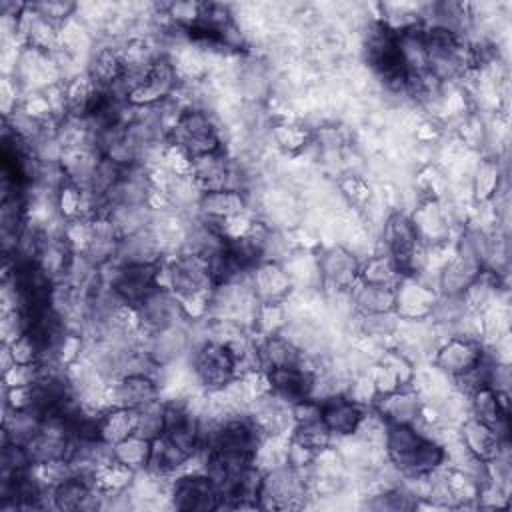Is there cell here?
<instances>
[{
    "label": "cell",
    "mask_w": 512,
    "mask_h": 512,
    "mask_svg": "<svg viewBox=\"0 0 512 512\" xmlns=\"http://www.w3.org/2000/svg\"><path fill=\"white\" fill-rule=\"evenodd\" d=\"M160 400V382L152 374H122L108 386V404L140 410Z\"/></svg>",
    "instance_id": "cell-8"
},
{
    "label": "cell",
    "mask_w": 512,
    "mask_h": 512,
    "mask_svg": "<svg viewBox=\"0 0 512 512\" xmlns=\"http://www.w3.org/2000/svg\"><path fill=\"white\" fill-rule=\"evenodd\" d=\"M250 288L258 302L280 304L290 290V276L278 262H260L248 272Z\"/></svg>",
    "instance_id": "cell-18"
},
{
    "label": "cell",
    "mask_w": 512,
    "mask_h": 512,
    "mask_svg": "<svg viewBox=\"0 0 512 512\" xmlns=\"http://www.w3.org/2000/svg\"><path fill=\"white\" fill-rule=\"evenodd\" d=\"M190 460L192 456L180 450L166 434H160L150 442V458L146 464V472L152 478H170L176 472H180Z\"/></svg>",
    "instance_id": "cell-20"
},
{
    "label": "cell",
    "mask_w": 512,
    "mask_h": 512,
    "mask_svg": "<svg viewBox=\"0 0 512 512\" xmlns=\"http://www.w3.org/2000/svg\"><path fill=\"white\" fill-rule=\"evenodd\" d=\"M266 376H268L270 392H274L288 404H294L298 400L312 396L316 372L312 368H306L304 362L296 366L266 370Z\"/></svg>",
    "instance_id": "cell-12"
},
{
    "label": "cell",
    "mask_w": 512,
    "mask_h": 512,
    "mask_svg": "<svg viewBox=\"0 0 512 512\" xmlns=\"http://www.w3.org/2000/svg\"><path fill=\"white\" fill-rule=\"evenodd\" d=\"M374 408L376 414L386 422V424H412L422 416V402L416 394V390L408 386H400L388 394L376 396L374 398Z\"/></svg>",
    "instance_id": "cell-13"
},
{
    "label": "cell",
    "mask_w": 512,
    "mask_h": 512,
    "mask_svg": "<svg viewBox=\"0 0 512 512\" xmlns=\"http://www.w3.org/2000/svg\"><path fill=\"white\" fill-rule=\"evenodd\" d=\"M8 348V354L12 358V364H38L42 362V350L40 344L26 332L20 338L12 340L10 344H4Z\"/></svg>",
    "instance_id": "cell-33"
},
{
    "label": "cell",
    "mask_w": 512,
    "mask_h": 512,
    "mask_svg": "<svg viewBox=\"0 0 512 512\" xmlns=\"http://www.w3.org/2000/svg\"><path fill=\"white\" fill-rule=\"evenodd\" d=\"M104 216L114 224L120 238L152 226V206H110Z\"/></svg>",
    "instance_id": "cell-26"
},
{
    "label": "cell",
    "mask_w": 512,
    "mask_h": 512,
    "mask_svg": "<svg viewBox=\"0 0 512 512\" xmlns=\"http://www.w3.org/2000/svg\"><path fill=\"white\" fill-rule=\"evenodd\" d=\"M360 330L370 338H386L398 330L400 316L394 312H378V314H360Z\"/></svg>",
    "instance_id": "cell-32"
},
{
    "label": "cell",
    "mask_w": 512,
    "mask_h": 512,
    "mask_svg": "<svg viewBox=\"0 0 512 512\" xmlns=\"http://www.w3.org/2000/svg\"><path fill=\"white\" fill-rule=\"evenodd\" d=\"M318 270L326 284L336 290H350L352 284L358 280L360 264L352 252L340 246H332L322 252L318 258Z\"/></svg>",
    "instance_id": "cell-17"
},
{
    "label": "cell",
    "mask_w": 512,
    "mask_h": 512,
    "mask_svg": "<svg viewBox=\"0 0 512 512\" xmlns=\"http://www.w3.org/2000/svg\"><path fill=\"white\" fill-rule=\"evenodd\" d=\"M350 294L358 314H378V312L396 310V286L370 284V282L356 280L350 288Z\"/></svg>",
    "instance_id": "cell-23"
},
{
    "label": "cell",
    "mask_w": 512,
    "mask_h": 512,
    "mask_svg": "<svg viewBox=\"0 0 512 512\" xmlns=\"http://www.w3.org/2000/svg\"><path fill=\"white\" fill-rule=\"evenodd\" d=\"M460 436H462V446L466 448V452L482 462H488L490 458L496 456V452L502 446H506V440H502L492 426L476 420L474 416H470L462 424Z\"/></svg>",
    "instance_id": "cell-22"
},
{
    "label": "cell",
    "mask_w": 512,
    "mask_h": 512,
    "mask_svg": "<svg viewBox=\"0 0 512 512\" xmlns=\"http://www.w3.org/2000/svg\"><path fill=\"white\" fill-rule=\"evenodd\" d=\"M178 86V68L172 64L170 58L160 56L146 78L130 92L128 104L132 108H146L154 106L166 98H170L176 92Z\"/></svg>",
    "instance_id": "cell-7"
},
{
    "label": "cell",
    "mask_w": 512,
    "mask_h": 512,
    "mask_svg": "<svg viewBox=\"0 0 512 512\" xmlns=\"http://www.w3.org/2000/svg\"><path fill=\"white\" fill-rule=\"evenodd\" d=\"M290 438L300 446H304L306 450H310L312 454H320L326 448H330L334 436L330 434V430L322 420H314L308 424H294Z\"/></svg>",
    "instance_id": "cell-29"
},
{
    "label": "cell",
    "mask_w": 512,
    "mask_h": 512,
    "mask_svg": "<svg viewBox=\"0 0 512 512\" xmlns=\"http://www.w3.org/2000/svg\"><path fill=\"white\" fill-rule=\"evenodd\" d=\"M150 442L152 440H148V438L130 434L128 438H124L112 446V458L134 472H142V470H146V464L150 458Z\"/></svg>",
    "instance_id": "cell-27"
},
{
    "label": "cell",
    "mask_w": 512,
    "mask_h": 512,
    "mask_svg": "<svg viewBox=\"0 0 512 512\" xmlns=\"http://www.w3.org/2000/svg\"><path fill=\"white\" fill-rule=\"evenodd\" d=\"M322 422L334 438H346L358 432L364 420V408L346 394H332L320 400Z\"/></svg>",
    "instance_id": "cell-11"
},
{
    "label": "cell",
    "mask_w": 512,
    "mask_h": 512,
    "mask_svg": "<svg viewBox=\"0 0 512 512\" xmlns=\"http://www.w3.org/2000/svg\"><path fill=\"white\" fill-rule=\"evenodd\" d=\"M102 280L110 284L128 308H136L154 288H158V264H116L100 268Z\"/></svg>",
    "instance_id": "cell-4"
},
{
    "label": "cell",
    "mask_w": 512,
    "mask_h": 512,
    "mask_svg": "<svg viewBox=\"0 0 512 512\" xmlns=\"http://www.w3.org/2000/svg\"><path fill=\"white\" fill-rule=\"evenodd\" d=\"M444 460H446V448L436 440L424 436L420 444L396 466V470L402 476L416 480L438 470L444 464Z\"/></svg>",
    "instance_id": "cell-21"
},
{
    "label": "cell",
    "mask_w": 512,
    "mask_h": 512,
    "mask_svg": "<svg viewBox=\"0 0 512 512\" xmlns=\"http://www.w3.org/2000/svg\"><path fill=\"white\" fill-rule=\"evenodd\" d=\"M42 18H46L48 22H52L54 26L64 24L74 12H76V4L74 2H62V0H52V2H34L32 4Z\"/></svg>",
    "instance_id": "cell-37"
},
{
    "label": "cell",
    "mask_w": 512,
    "mask_h": 512,
    "mask_svg": "<svg viewBox=\"0 0 512 512\" xmlns=\"http://www.w3.org/2000/svg\"><path fill=\"white\" fill-rule=\"evenodd\" d=\"M162 260V240L152 226L122 236L114 258L116 264H158Z\"/></svg>",
    "instance_id": "cell-14"
},
{
    "label": "cell",
    "mask_w": 512,
    "mask_h": 512,
    "mask_svg": "<svg viewBox=\"0 0 512 512\" xmlns=\"http://www.w3.org/2000/svg\"><path fill=\"white\" fill-rule=\"evenodd\" d=\"M256 356L260 368L272 370V368H284V366H296L304 362V352L296 342L288 336L270 334L262 336L260 342H256Z\"/></svg>",
    "instance_id": "cell-19"
},
{
    "label": "cell",
    "mask_w": 512,
    "mask_h": 512,
    "mask_svg": "<svg viewBox=\"0 0 512 512\" xmlns=\"http://www.w3.org/2000/svg\"><path fill=\"white\" fill-rule=\"evenodd\" d=\"M474 186H476L478 198H482V200H486V198H490L494 194V190L498 186V166H496L494 160L480 162V166L476 170Z\"/></svg>",
    "instance_id": "cell-36"
},
{
    "label": "cell",
    "mask_w": 512,
    "mask_h": 512,
    "mask_svg": "<svg viewBox=\"0 0 512 512\" xmlns=\"http://www.w3.org/2000/svg\"><path fill=\"white\" fill-rule=\"evenodd\" d=\"M190 176L202 192L220 190V188H234V184H232L234 170H232V166H230L222 148L192 158Z\"/></svg>",
    "instance_id": "cell-15"
},
{
    "label": "cell",
    "mask_w": 512,
    "mask_h": 512,
    "mask_svg": "<svg viewBox=\"0 0 512 512\" xmlns=\"http://www.w3.org/2000/svg\"><path fill=\"white\" fill-rule=\"evenodd\" d=\"M0 466H2L0 478H16L34 468L26 446L18 444V442H10V440H4V444H2Z\"/></svg>",
    "instance_id": "cell-30"
},
{
    "label": "cell",
    "mask_w": 512,
    "mask_h": 512,
    "mask_svg": "<svg viewBox=\"0 0 512 512\" xmlns=\"http://www.w3.org/2000/svg\"><path fill=\"white\" fill-rule=\"evenodd\" d=\"M42 374V362L38 364H12L4 370V388L32 386Z\"/></svg>",
    "instance_id": "cell-35"
},
{
    "label": "cell",
    "mask_w": 512,
    "mask_h": 512,
    "mask_svg": "<svg viewBox=\"0 0 512 512\" xmlns=\"http://www.w3.org/2000/svg\"><path fill=\"white\" fill-rule=\"evenodd\" d=\"M136 430V410L110 406L100 414V438L114 446Z\"/></svg>",
    "instance_id": "cell-25"
},
{
    "label": "cell",
    "mask_w": 512,
    "mask_h": 512,
    "mask_svg": "<svg viewBox=\"0 0 512 512\" xmlns=\"http://www.w3.org/2000/svg\"><path fill=\"white\" fill-rule=\"evenodd\" d=\"M412 498H414V494L404 488H388L380 494H374L372 500L368 502V506L374 510H408V508L416 506V502Z\"/></svg>",
    "instance_id": "cell-34"
},
{
    "label": "cell",
    "mask_w": 512,
    "mask_h": 512,
    "mask_svg": "<svg viewBox=\"0 0 512 512\" xmlns=\"http://www.w3.org/2000/svg\"><path fill=\"white\" fill-rule=\"evenodd\" d=\"M402 274L396 266V262L388 254H376L368 258L360 270H358V280L370 282V284H384V286H396L400 282Z\"/></svg>",
    "instance_id": "cell-28"
},
{
    "label": "cell",
    "mask_w": 512,
    "mask_h": 512,
    "mask_svg": "<svg viewBox=\"0 0 512 512\" xmlns=\"http://www.w3.org/2000/svg\"><path fill=\"white\" fill-rule=\"evenodd\" d=\"M190 364L196 382L208 392H218L238 378L236 356L220 340H204L190 350Z\"/></svg>",
    "instance_id": "cell-2"
},
{
    "label": "cell",
    "mask_w": 512,
    "mask_h": 512,
    "mask_svg": "<svg viewBox=\"0 0 512 512\" xmlns=\"http://www.w3.org/2000/svg\"><path fill=\"white\" fill-rule=\"evenodd\" d=\"M136 322L138 328L146 334L158 332L164 328H172L182 324V318H186L184 308L176 294H172L168 288H154L136 308Z\"/></svg>",
    "instance_id": "cell-6"
},
{
    "label": "cell",
    "mask_w": 512,
    "mask_h": 512,
    "mask_svg": "<svg viewBox=\"0 0 512 512\" xmlns=\"http://www.w3.org/2000/svg\"><path fill=\"white\" fill-rule=\"evenodd\" d=\"M306 494H308V480L304 476V468H296L286 462L264 472L260 508H272V510L300 508L304 504Z\"/></svg>",
    "instance_id": "cell-3"
},
{
    "label": "cell",
    "mask_w": 512,
    "mask_h": 512,
    "mask_svg": "<svg viewBox=\"0 0 512 512\" xmlns=\"http://www.w3.org/2000/svg\"><path fill=\"white\" fill-rule=\"evenodd\" d=\"M196 206L200 218L222 224L234 216H242L248 208V200L240 188H220L202 192Z\"/></svg>",
    "instance_id": "cell-16"
},
{
    "label": "cell",
    "mask_w": 512,
    "mask_h": 512,
    "mask_svg": "<svg viewBox=\"0 0 512 512\" xmlns=\"http://www.w3.org/2000/svg\"><path fill=\"white\" fill-rule=\"evenodd\" d=\"M168 500L172 508L186 512L218 510L220 496L214 482L202 472H184L172 478L168 488Z\"/></svg>",
    "instance_id": "cell-5"
},
{
    "label": "cell",
    "mask_w": 512,
    "mask_h": 512,
    "mask_svg": "<svg viewBox=\"0 0 512 512\" xmlns=\"http://www.w3.org/2000/svg\"><path fill=\"white\" fill-rule=\"evenodd\" d=\"M168 144L192 158L220 150L222 140L212 114L202 106H188L168 130Z\"/></svg>",
    "instance_id": "cell-1"
},
{
    "label": "cell",
    "mask_w": 512,
    "mask_h": 512,
    "mask_svg": "<svg viewBox=\"0 0 512 512\" xmlns=\"http://www.w3.org/2000/svg\"><path fill=\"white\" fill-rule=\"evenodd\" d=\"M24 446L30 454L32 464L34 466H44V464L68 458L70 438L62 432L40 428V432L34 434Z\"/></svg>",
    "instance_id": "cell-24"
},
{
    "label": "cell",
    "mask_w": 512,
    "mask_h": 512,
    "mask_svg": "<svg viewBox=\"0 0 512 512\" xmlns=\"http://www.w3.org/2000/svg\"><path fill=\"white\" fill-rule=\"evenodd\" d=\"M484 360V352L478 340L472 336H448L438 348L434 364L440 372L458 378Z\"/></svg>",
    "instance_id": "cell-9"
},
{
    "label": "cell",
    "mask_w": 512,
    "mask_h": 512,
    "mask_svg": "<svg viewBox=\"0 0 512 512\" xmlns=\"http://www.w3.org/2000/svg\"><path fill=\"white\" fill-rule=\"evenodd\" d=\"M164 432V402L156 400L136 410V430L134 434L154 440Z\"/></svg>",
    "instance_id": "cell-31"
},
{
    "label": "cell",
    "mask_w": 512,
    "mask_h": 512,
    "mask_svg": "<svg viewBox=\"0 0 512 512\" xmlns=\"http://www.w3.org/2000/svg\"><path fill=\"white\" fill-rule=\"evenodd\" d=\"M142 350L148 354V358L162 370L178 362L182 356L190 354L192 340L182 324L164 328L158 332L146 334V340L142 344Z\"/></svg>",
    "instance_id": "cell-10"
}]
</instances>
